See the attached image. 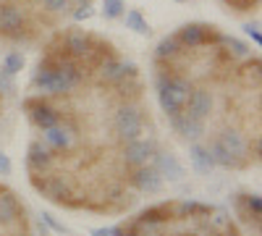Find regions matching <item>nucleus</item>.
Listing matches in <instances>:
<instances>
[{
    "instance_id": "obj_21",
    "label": "nucleus",
    "mask_w": 262,
    "mask_h": 236,
    "mask_svg": "<svg viewBox=\"0 0 262 236\" xmlns=\"http://www.w3.org/2000/svg\"><path fill=\"white\" fill-rule=\"evenodd\" d=\"M123 16H126V27L128 29H134L137 34H149V24L144 21V16L139 11H126Z\"/></svg>"
},
{
    "instance_id": "obj_20",
    "label": "nucleus",
    "mask_w": 262,
    "mask_h": 236,
    "mask_svg": "<svg viewBox=\"0 0 262 236\" xmlns=\"http://www.w3.org/2000/svg\"><path fill=\"white\" fill-rule=\"evenodd\" d=\"M207 149H210V155H212V163H215V165H221V168H236L233 155L221 144V139H212Z\"/></svg>"
},
{
    "instance_id": "obj_33",
    "label": "nucleus",
    "mask_w": 262,
    "mask_h": 236,
    "mask_svg": "<svg viewBox=\"0 0 262 236\" xmlns=\"http://www.w3.org/2000/svg\"><path fill=\"white\" fill-rule=\"evenodd\" d=\"M37 226H39V233H42V236H50V228L45 226V221H39Z\"/></svg>"
},
{
    "instance_id": "obj_28",
    "label": "nucleus",
    "mask_w": 262,
    "mask_h": 236,
    "mask_svg": "<svg viewBox=\"0 0 262 236\" xmlns=\"http://www.w3.org/2000/svg\"><path fill=\"white\" fill-rule=\"evenodd\" d=\"M92 236H123L121 226H107V228H95Z\"/></svg>"
},
{
    "instance_id": "obj_9",
    "label": "nucleus",
    "mask_w": 262,
    "mask_h": 236,
    "mask_svg": "<svg viewBox=\"0 0 262 236\" xmlns=\"http://www.w3.org/2000/svg\"><path fill=\"white\" fill-rule=\"evenodd\" d=\"M163 176L155 170V165H139L134 168V174H131V186H134L137 191H142V195H158V191L163 189Z\"/></svg>"
},
{
    "instance_id": "obj_17",
    "label": "nucleus",
    "mask_w": 262,
    "mask_h": 236,
    "mask_svg": "<svg viewBox=\"0 0 262 236\" xmlns=\"http://www.w3.org/2000/svg\"><path fill=\"white\" fill-rule=\"evenodd\" d=\"M189 158H191L194 170H196V174H202V176H207L210 170L215 168L210 149H207V147H202V144H191V149H189Z\"/></svg>"
},
{
    "instance_id": "obj_32",
    "label": "nucleus",
    "mask_w": 262,
    "mask_h": 236,
    "mask_svg": "<svg viewBox=\"0 0 262 236\" xmlns=\"http://www.w3.org/2000/svg\"><path fill=\"white\" fill-rule=\"evenodd\" d=\"M212 236H238V231H236V228H233V223H231L228 228H223V231H215Z\"/></svg>"
},
{
    "instance_id": "obj_35",
    "label": "nucleus",
    "mask_w": 262,
    "mask_h": 236,
    "mask_svg": "<svg viewBox=\"0 0 262 236\" xmlns=\"http://www.w3.org/2000/svg\"><path fill=\"white\" fill-rule=\"evenodd\" d=\"M173 3H184V0H173Z\"/></svg>"
},
{
    "instance_id": "obj_31",
    "label": "nucleus",
    "mask_w": 262,
    "mask_h": 236,
    "mask_svg": "<svg viewBox=\"0 0 262 236\" xmlns=\"http://www.w3.org/2000/svg\"><path fill=\"white\" fill-rule=\"evenodd\" d=\"M90 16H92V8H90V3L79 6V11L74 13V18H76V21H84V18H90Z\"/></svg>"
},
{
    "instance_id": "obj_14",
    "label": "nucleus",
    "mask_w": 262,
    "mask_h": 236,
    "mask_svg": "<svg viewBox=\"0 0 262 236\" xmlns=\"http://www.w3.org/2000/svg\"><path fill=\"white\" fill-rule=\"evenodd\" d=\"M24 29V11L16 6H0V34L18 37Z\"/></svg>"
},
{
    "instance_id": "obj_4",
    "label": "nucleus",
    "mask_w": 262,
    "mask_h": 236,
    "mask_svg": "<svg viewBox=\"0 0 262 236\" xmlns=\"http://www.w3.org/2000/svg\"><path fill=\"white\" fill-rule=\"evenodd\" d=\"M76 132L79 128L69 121H58L55 126L45 128L42 132V142H45L53 153H69V149L76 144Z\"/></svg>"
},
{
    "instance_id": "obj_23",
    "label": "nucleus",
    "mask_w": 262,
    "mask_h": 236,
    "mask_svg": "<svg viewBox=\"0 0 262 236\" xmlns=\"http://www.w3.org/2000/svg\"><path fill=\"white\" fill-rule=\"evenodd\" d=\"M3 69L8 71V74H18L21 69H24V55H21V53H8L6 55V60H3Z\"/></svg>"
},
{
    "instance_id": "obj_26",
    "label": "nucleus",
    "mask_w": 262,
    "mask_h": 236,
    "mask_svg": "<svg viewBox=\"0 0 262 236\" xmlns=\"http://www.w3.org/2000/svg\"><path fill=\"white\" fill-rule=\"evenodd\" d=\"M69 3H71V0H42V6H45L48 11H53V13L66 11V8H69Z\"/></svg>"
},
{
    "instance_id": "obj_25",
    "label": "nucleus",
    "mask_w": 262,
    "mask_h": 236,
    "mask_svg": "<svg viewBox=\"0 0 262 236\" xmlns=\"http://www.w3.org/2000/svg\"><path fill=\"white\" fill-rule=\"evenodd\" d=\"M0 92H6V95L13 92V74H8L6 69H0Z\"/></svg>"
},
{
    "instance_id": "obj_12",
    "label": "nucleus",
    "mask_w": 262,
    "mask_h": 236,
    "mask_svg": "<svg viewBox=\"0 0 262 236\" xmlns=\"http://www.w3.org/2000/svg\"><path fill=\"white\" fill-rule=\"evenodd\" d=\"M0 223L8 228H16L18 223H24V207H21V202L11 191H0Z\"/></svg>"
},
{
    "instance_id": "obj_1",
    "label": "nucleus",
    "mask_w": 262,
    "mask_h": 236,
    "mask_svg": "<svg viewBox=\"0 0 262 236\" xmlns=\"http://www.w3.org/2000/svg\"><path fill=\"white\" fill-rule=\"evenodd\" d=\"M191 95V84L189 79L184 76H176V74H158V100H160V108L165 116H173V113H179L186 100Z\"/></svg>"
},
{
    "instance_id": "obj_11",
    "label": "nucleus",
    "mask_w": 262,
    "mask_h": 236,
    "mask_svg": "<svg viewBox=\"0 0 262 236\" xmlns=\"http://www.w3.org/2000/svg\"><path fill=\"white\" fill-rule=\"evenodd\" d=\"M168 118H170V126L176 128V132H179L184 139H200V137L205 134V121H202V118L189 116L184 108H181L179 113L168 116Z\"/></svg>"
},
{
    "instance_id": "obj_30",
    "label": "nucleus",
    "mask_w": 262,
    "mask_h": 236,
    "mask_svg": "<svg viewBox=\"0 0 262 236\" xmlns=\"http://www.w3.org/2000/svg\"><path fill=\"white\" fill-rule=\"evenodd\" d=\"M11 168H13V165H11V158L0 153V176H8V174H11Z\"/></svg>"
},
{
    "instance_id": "obj_8",
    "label": "nucleus",
    "mask_w": 262,
    "mask_h": 236,
    "mask_svg": "<svg viewBox=\"0 0 262 236\" xmlns=\"http://www.w3.org/2000/svg\"><path fill=\"white\" fill-rule=\"evenodd\" d=\"M158 153V144L152 142V139H134V142H126V147H123V163L128 165V168H139V165H147L149 160H152V155Z\"/></svg>"
},
{
    "instance_id": "obj_34",
    "label": "nucleus",
    "mask_w": 262,
    "mask_h": 236,
    "mask_svg": "<svg viewBox=\"0 0 262 236\" xmlns=\"http://www.w3.org/2000/svg\"><path fill=\"white\" fill-rule=\"evenodd\" d=\"M123 236H139V233H137V226H134V228H128V231H123Z\"/></svg>"
},
{
    "instance_id": "obj_29",
    "label": "nucleus",
    "mask_w": 262,
    "mask_h": 236,
    "mask_svg": "<svg viewBox=\"0 0 262 236\" xmlns=\"http://www.w3.org/2000/svg\"><path fill=\"white\" fill-rule=\"evenodd\" d=\"M244 32L257 42V45H262V34H259V24H244Z\"/></svg>"
},
{
    "instance_id": "obj_24",
    "label": "nucleus",
    "mask_w": 262,
    "mask_h": 236,
    "mask_svg": "<svg viewBox=\"0 0 262 236\" xmlns=\"http://www.w3.org/2000/svg\"><path fill=\"white\" fill-rule=\"evenodd\" d=\"M221 42H226V45L231 48V53H233L236 58H249V48L244 45L242 39H236V37H223Z\"/></svg>"
},
{
    "instance_id": "obj_15",
    "label": "nucleus",
    "mask_w": 262,
    "mask_h": 236,
    "mask_svg": "<svg viewBox=\"0 0 262 236\" xmlns=\"http://www.w3.org/2000/svg\"><path fill=\"white\" fill-rule=\"evenodd\" d=\"M152 158H155V170H158L163 179H168V181H181L184 179V165L179 163L176 155H170V153H155Z\"/></svg>"
},
{
    "instance_id": "obj_22",
    "label": "nucleus",
    "mask_w": 262,
    "mask_h": 236,
    "mask_svg": "<svg viewBox=\"0 0 262 236\" xmlns=\"http://www.w3.org/2000/svg\"><path fill=\"white\" fill-rule=\"evenodd\" d=\"M102 13H105V18H121L126 13L123 0H102Z\"/></svg>"
},
{
    "instance_id": "obj_3",
    "label": "nucleus",
    "mask_w": 262,
    "mask_h": 236,
    "mask_svg": "<svg viewBox=\"0 0 262 236\" xmlns=\"http://www.w3.org/2000/svg\"><path fill=\"white\" fill-rule=\"evenodd\" d=\"M60 50L66 53V55H71L74 60H92L95 58V53H102V48H100V42L97 39H92L90 34H84V32H66L63 37H60Z\"/></svg>"
},
{
    "instance_id": "obj_7",
    "label": "nucleus",
    "mask_w": 262,
    "mask_h": 236,
    "mask_svg": "<svg viewBox=\"0 0 262 236\" xmlns=\"http://www.w3.org/2000/svg\"><path fill=\"white\" fill-rule=\"evenodd\" d=\"M53 165H55L53 149L45 142H32L27 149V168L34 176H42V174H53Z\"/></svg>"
},
{
    "instance_id": "obj_19",
    "label": "nucleus",
    "mask_w": 262,
    "mask_h": 236,
    "mask_svg": "<svg viewBox=\"0 0 262 236\" xmlns=\"http://www.w3.org/2000/svg\"><path fill=\"white\" fill-rule=\"evenodd\" d=\"M238 205H242L244 221H259L262 218V200H259V195H242L238 197Z\"/></svg>"
},
{
    "instance_id": "obj_10",
    "label": "nucleus",
    "mask_w": 262,
    "mask_h": 236,
    "mask_svg": "<svg viewBox=\"0 0 262 236\" xmlns=\"http://www.w3.org/2000/svg\"><path fill=\"white\" fill-rule=\"evenodd\" d=\"M27 113H29V118H32V123L37 126V128H50V126H55L58 121H60V111L58 108H53L50 102H45V100H29L27 102Z\"/></svg>"
},
{
    "instance_id": "obj_6",
    "label": "nucleus",
    "mask_w": 262,
    "mask_h": 236,
    "mask_svg": "<svg viewBox=\"0 0 262 236\" xmlns=\"http://www.w3.org/2000/svg\"><path fill=\"white\" fill-rule=\"evenodd\" d=\"M126 79H137V66L134 63L118 60L113 55L100 60V81L102 84H116V87H121Z\"/></svg>"
},
{
    "instance_id": "obj_27",
    "label": "nucleus",
    "mask_w": 262,
    "mask_h": 236,
    "mask_svg": "<svg viewBox=\"0 0 262 236\" xmlns=\"http://www.w3.org/2000/svg\"><path fill=\"white\" fill-rule=\"evenodd\" d=\"M42 221H45V226L50 228V231H58V233H69V228H66V226H60L53 216H50V212H42Z\"/></svg>"
},
{
    "instance_id": "obj_18",
    "label": "nucleus",
    "mask_w": 262,
    "mask_h": 236,
    "mask_svg": "<svg viewBox=\"0 0 262 236\" xmlns=\"http://www.w3.org/2000/svg\"><path fill=\"white\" fill-rule=\"evenodd\" d=\"M181 50H184V48H181V42L176 39V34L163 37V39L158 42V48H155V60H158V63H168V60L176 58Z\"/></svg>"
},
{
    "instance_id": "obj_13",
    "label": "nucleus",
    "mask_w": 262,
    "mask_h": 236,
    "mask_svg": "<svg viewBox=\"0 0 262 236\" xmlns=\"http://www.w3.org/2000/svg\"><path fill=\"white\" fill-rule=\"evenodd\" d=\"M221 139V144L228 149V153L233 155V160H236V165H242V163H247V153H249V144H247V139L236 132V128H226V132L217 137Z\"/></svg>"
},
{
    "instance_id": "obj_16",
    "label": "nucleus",
    "mask_w": 262,
    "mask_h": 236,
    "mask_svg": "<svg viewBox=\"0 0 262 236\" xmlns=\"http://www.w3.org/2000/svg\"><path fill=\"white\" fill-rule=\"evenodd\" d=\"M184 111L189 116H194V118H202L205 121L212 113V95L205 92V90H191V95H189V100L184 105Z\"/></svg>"
},
{
    "instance_id": "obj_5",
    "label": "nucleus",
    "mask_w": 262,
    "mask_h": 236,
    "mask_svg": "<svg viewBox=\"0 0 262 236\" xmlns=\"http://www.w3.org/2000/svg\"><path fill=\"white\" fill-rule=\"evenodd\" d=\"M176 39L181 42V48L186 50V48H202V45H207L210 39L212 42H221L223 34L217 32L215 27H207V24H184L179 29Z\"/></svg>"
},
{
    "instance_id": "obj_2",
    "label": "nucleus",
    "mask_w": 262,
    "mask_h": 236,
    "mask_svg": "<svg viewBox=\"0 0 262 236\" xmlns=\"http://www.w3.org/2000/svg\"><path fill=\"white\" fill-rule=\"evenodd\" d=\"M113 126H116V134L118 139L123 142H134L142 137V128H144V118H142V111L137 105H121L116 111V118H113Z\"/></svg>"
}]
</instances>
